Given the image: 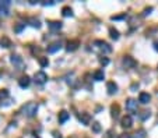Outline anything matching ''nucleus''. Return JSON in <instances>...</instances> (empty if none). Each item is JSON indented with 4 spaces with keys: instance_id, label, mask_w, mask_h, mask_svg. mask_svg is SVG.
Listing matches in <instances>:
<instances>
[{
    "instance_id": "f257e3e1",
    "label": "nucleus",
    "mask_w": 158,
    "mask_h": 138,
    "mask_svg": "<svg viewBox=\"0 0 158 138\" xmlns=\"http://www.w3.org/2000/svg\"><path fill=\"white\" fill-rule=\"evenodd\" d=\"M21 112H23L27 117H34V116L36 115V112H38V103L28 102L27 105L23 106V110H21Z\"/></svg>"
},
{
    "instance_id": "f03ea898",
    "label": "nucleus",
    "mask_w": 158,
    "mask_h": 138,
    "mask_svg": "<svg viewBox=\"0 0 158 138\" xmlns=\"http://www.w3.org/2000/svg\"><path fill=\"white\" fill-rule=\"evenodd\" d=\"M94 46L98 48V49L101 50V52H104V53H111L112 52V48H111L106 42H104V41H99V39L94 41Z\"/></svg>"
},
{
    "instance_id": "7ed1b4c3",
    "label": "nucleus",
    "mask_w": 158,
    "mask_h": 138,
    "mask_svg": "<svg viewBox=\"0 0 158 138\" xmlns=\"http://www.w3.org/2000/svg\"><path fill=\"white\" fill-rule=\"evenodd\" d=\"M34 81H35L36 84H39V85H42V84H45V82L48 81V74H46L45 71H36L35 74H34Z\"/></svg>"
},
{
    "instance_id": "20e7f679",
    "label": "nucleus",
    "mask_w": 158,
    "mask_h": 138,
    "mask_svg": "<svg viewBox=\"0 0 158 138\" xmlns=\"http://www.w3.org/2000/svg\"><path fill=\"white\" fill-rule=\"evenodd\" d=\"M10 60H11V63H13V64L18 70H23L24 69V60H23V57H21L20 55H11Z\"/></svg>"
},
{
    "instance_id": "39448f33",
    "label": "nucleus",
    "mask_w": 158,
    "mask_h": 138,
    "mask_svg": "<svg viewBox=\"0 0 158 138\" xmlns=\"http://www.w3.org/2000/svg\"><path fill=\"white\" fill-rule=\"evenodd\" d=\"M122 63H123V66H125L126 69H134V67L137 66V62H136L132 56H125L123 60H122Z\"/></svg>"
},
{
    "instance_id": "423d86ee",
    "label": "nucleus",
    "mask_w": 158,
    "mask_h": 138,
    "mask_svg": "<svg viewBox=\"0 0 158 138\" xmlns=\"http://www.w3.org/2000/svg\"><path fill=\"white\" fill-rule=\"evenodd\" d=\"M9 6H10V2H9V0L0 2V17L9 16Z\"/></svg>"
},
{
    "instance_id": "0eeeda50",
    "label": "nucleus",
    "mask_w": 158,
    "mask_h": 138,
    "mask_svg": "<svg viewBox=\"0 0 158 138\" xmlns=\"http://www.w3.org/2000/svg\"><path fill=\"white\" fill-rule=\"evenodd\" d=\"M120 126H122V128H130L133 126V119H132V116H123L122 117V120H120Z\"/></svg>"
},
{
    "instance_id": "6e6552de",
    "label": "nucleus",
    "mask_w": 158,
    "mask_h": 138,
    "mask_svg": "<svg viewBox=\"0 0 158 138\" xmlns=\"http://www.w3.org/2000/svg\"><path fill=\"white\" fill-rule=\"evenodd\" d=\"M79 46H80V41L79 39L69 41V42H67V46H66V50L67 52H74V50L79 49Z\"/></svg>"
},
{
    "instance_id": "1a4fd4ad",
    "label": "nucleus",
    "mask_w": 158,
    "mask_h": 138,
    "mask_svg": "<svg viewBox=\"0 0 158 138\" xmlns=\"http://www.w3.org/2000/svg\"><path fill=\"white\" fill-rule=\"evenodd\" d=\"M30 84H31V78L28 76H24V77H21V78L18 80V85H20V88H23V89L28 88Z\"/></svg>"
},
{
    "instance_id": "9d476101",
    "label": "nucleus",
    "mask_w": 158,
    "mask_h": 138,
    "mask_svg": "<svg viewBox=\"0 0 158 138\" xmlns=\"http://www.w3.org/2000/svg\"><path fill=\"white\" fill-rule=\"evenodd\" d=\"M79 120L81 124L88 126L90 123H91V115H90V113H81V115L79 116Z\"/></svg>"
},
{
    "instance_id": "9b49d317",
    "label": "nucleus",
    "mask_w": 158,
    "mask_h": 138,
    "mask_svg": "<svg viewBox=\"0 0 158 138\" xmlns=\"http://www.w3.org/2000/svg\"><path fill=\"white\" fill-rule=\"evenodd\" d=\"M0 46H2V48H6V49H9V48H11V46H13V42H11L10 41V38H9V36H2V38H0Z\"/></svg>"
},
{
    "instance_id": "f8f14e48",
    "label": "nucleus",
    "mask_w": 158,
    "mask_h": 138,
    "mask_svg": "<svg viewBox=\"0 0 158 138\" xmlns=\"http://www.w3.org/2000/svg\"><path fill=\"white\" fill-rule=\"evenodd\" d=\"M126 109L127 110H130V112H134V110H137V101H134V99H127L126 101Z\"/></svg>"
},
{
    "instance_id": "ddd939ff",
    "label": "nucleus",
    "mask_w": 158,
    "mask_h": 138,
    "mask_svg": "<svg viewBox=\"0 0 158 138\" xmlns=\"http://www.w3.org/2000/svg\"><path fill=\"white\" fill-rule=\"evenodd\" d=\"M106 91H108L109 95H115L116 92H118V85H116L113 81H109L106 84Z\"/></svg>"
},
{
    "instance_id": "4468645a",
    "label": "nucleus",
    "mask_w": 158,
    "mask_h": 138,
    "mask_svg": "<svg viewBox=\"0 0 158 138\" xmlns=\"http://www.w3.org/2000/svg\"><path fill=\"white\" fill-rule=\"evenodd\" d=\"M48 28L50 31H59L62 28V21H48Z\"/></svg>"
},
{
    "instance_id": "2eb2a0df",
    "label": "nucleus",
    "mask_w": 158,
    "mask_h": 138,
    "mask_svg": "<svg viewBox=\"0 0 158 138\" xmlns=\"http://www.w3.org/2000/svg\"><path fill=\"white\" fill-rule=\"evenodd\" d=\"M150 99H151V95L148 94V92H140V95H138V102L140 103H148L150 102Z\"/></svg>"
},
{
    "instance_id": "dca6fc26",
    "label": "nucleus",
    "mask_w": 158,
    "mask_h": 138,
    "mask_svg": "<svg viewBox=\"0 0 158 138\" xmlns=\"http://www.w3.org/2000/svg\"><path fill=\"white\" fill-rule=\"evenodd\" d=\"M69 117H70V113L67 112V110H62V112L59 113V123L60 124H64V123L67 122V120H69Z\"/></svg>"
},
{
    "instance_id": "f3484780",
    "label": "nucleus",
    "mask_w": 158,
    "mask_h": 138,
    "mask_svg": "<svg viewBox=\"0 0 158 138\" xmlns=\"http://www.w3.org/2000/svg\"><path fill=\"white\" fill-rule=\"evenodd\" d=\"M60 49H62V42H55L48 46V52L49 53H56L57 50H60Z\"/></svg>"
},
{
    "instance_id": "a211bd4d",
    "label": "nucleus",
    "mask_w": 158,
    "mask_h": 138,
    "mask_svg": "<svg viewBox=\"0 0 158 138\" xmlns=\"http://www.w3.org/2000/svg\"><path fill=\"white\" fill-rule=\"evenodd\" d=\"M92 77H94L95 81H104V78H105V73H104V70H102V69H99V70H97V71L92 74Z\"/></svg>"
},
{
    "instance_id": "6ab92c4d",
    "label": "nucleus",
    "mask_w": 158,
    "mask_h": 138,
    "mask_svg": "<svg viewBox=\"0 0 158 138\" xmlns=\"http://www.w3.org/2000/svg\"><path fill=\"white\" fill-rule=\"evenodd\" d=\"M119 112H120V108H119L118 103H113L111 106V115H112L113 119H118L119 117Z\"/></svg>"
},
{
    "instance_id": "aec40b11",
    "label": "nucleus",
    "mask_w": 158,
    "mask_h": 138,
    "mask_svg": "<svg viewBox=\"0 0 158 138\" xmlns=\"http://www.w3.org/2000/svg\"><path fill=\"white\" fill-rule=\"evenodd\" d=\"M62 16L63 17H73V10L69 6H64L62 9Z\"/></svg>"
},
{
    "instance_id": "412c9836",
    "label": "nucleus",
    "mask_w": 158,
    "mask_h": 138,
    "mask_svg": "<svg viewBox=\"0 0 158 138\" xmlns=\"http://www.w3.org/2000/svg\"><path fill=\"white\" fill-rule=\"evenodd\" d=\"M28 24H30L31 27H34V28H36V30L41 28V23H39V20H36V18H30V20H28Z\"/></svg>"
},
{
    "instance_id": "4be33fe9",
    "label": "nucleus",
    "mask_w": 158,
    "mask_h": 138,
    "mask_svg": "<svg viewBox=\"0 0 158 138\" xmlns=\"http://www.w3.org/2000/svg\"><path fill=\"white\" fill-rule=\"evenodd\" d=\"M109 35H111V38L112 39H115V41H118L119 39V31L118 30H115V28H109Z\"/></svg>"
},
{
    "instance_id": "5701e85b",
    "label": "nucleus",
    "mask_w": 158,
    "mask_h": 138,
    "mask_svg": "<svg viewBox=\"0 0 158 138\" xmlns=\"http://www.w3.org/2000/svg\"><path fill=\"white\" fill-rule=\"evenodd\" d=\"M38 63H39V66L42 67V69L49 66V60H48V57H38Z\"/></svg>"
},
{
    "instance_id": "b1692460",
    "label": "nucleus",
    "mask_w": 158,
    "mask_h": 138,
    "mask_svg": "<svg viewBox=\"0 0 158 138\" xmlns=\"http://www.w3.org/2000/svg\"><path fill=\"white\" fill-rule=\"evenodd\" d=\"M132 138H145V130H143V128H140V130H137V131L133 134Z\"/></svg>"
},
{
    "instance_id": "393cba45",
    "label": "nucleus",
    "mask_w": 158,
    "mask_h": 138,
    "mask_svg": "<svg viewBox=\"0 0 158 138\" xmlns=\"http://www.w3.org/2000/svg\"><path fill=\"white\" fill-rule=\"evenodd\" d=\"M92 133H97V134H98V133H101V124H99L98 122H94L92 123Z\"/></svg>"
},
{
    "instance_id": "a878e982",
    "label": "nucleus",
    "mask_w": 158,
    "mask_h": 138,
    "mask_svg": "<svg viewBox=\"0 0 158 138\" xmlns=\"http://www.w3.org/2000/svg\"><path fill=\"white\" fill-rule=\"evenodd\" d=\"M148 117H150V112H148V110H144V112L138 113V119H140V120H143V122H144V120H147Z\"/></svg>"
},
{
    "instance_id": "bb28decb",
    "label": "nucleus",
    "mask_w": 158,
    "mask_h": 138,
    "mask_svg": "<svg viewBox=\"0 0 158 138\" xmlns=\"http://www.w3.org/2000/svg\"><path fill=\"white\" fill-rule=\"evenodd\" d=\"M24 27H25V24H23V23H20V24H17L16 27H14V32H17V34H20L21 31L24 30Z\"/></svg>"
},
{
    "instance_id": "cd10ccee",
    "label": "nucleus",
    "mask_w": 158,
    "mask_h": 138,
    "mask_svg": "<svg viewBox=\"0 0 158 138\" xmlns=\"http://www.w3.org/2000/svg\"><path fill=\"white\" fill-rule=\"evenodd\" d=\"M9 98V91L7 89H0V101Z\"/></svg>"
},
{
    "instance_id": "c85d7f7f",
    "label": "nucleus",
    "mask_w": 158,
    "mask_h": 138,
    "mask_svg": "<svg viewBox=\"0 0 158 138\" xmlns=\"http://www.w3.org/2000/svg\"><path fill=\"white\" fill-rule=\"evenodd\" d=\"M99 63L102 66H106V64H109V59L108 57H99Z\"/></svg>"
},
{
    "instance_id": "c756f323",
    "label": "nucleus",
    "mask_w": 158,
    "mask_h": 138,
    "mask_svg": "<svg viewBox=\"0 0 158 138\" xmlns=\"http://www.w3.org/2000/svg\"><path fill=\"white\" fill-rule=\"evenodd\" d=\"M52 134L55 138H62V134H60L59 131H56V130H52Z\"/></svg>"
},
{
    "instance_id": "7c9ffc66",
    "label": "nucleus",
    "mask_w": 158,
    "mask_h": 138,
    "mask_svg": "<svg viewBox=\"0 0 158 138\" xmlns=\"http://www.w3.org/2000/svg\"><path fill=\"white\" fill-rule=\"evenodd\" d=\"M151 11H152V7H148V9H145V10H144V13H143V16H148V14H150V13H151Z\"/></svg>"
},
{
    "instance_id": "2f4dec72",
    "label": "nucleus",
    "mask_w": 158,
    "mask_h": 138,
    "mask_svg": "<svg viewBox=\"0 0 158 138\" xmlns=\"http://www.w3.org/2000/svg\"><path fill=\"white\" fill-rule=\"evenodd\" d=\"M126 14H122V16H113L112 17V20H122V18H125Z\"/></svg>"
},
{
    "instance_id": "473e14b6",
    "label": "nucleus",
    "mask_w": 158,
    "mask_h": 138,
    "mask_svg": "<svg viewBox=\"0 0 158 138\" xmlns=\"http://www.w3.org/2000/svg\"><path fill=\"white\" fill-rule=\"evenodd\" d=\"M52 4H55V2H43L42 6H52Z\"/></svg>"
},
{
    "instance_id": "72a5a7b5",
    "label": "nucleus",
    "mask_w": 158,
    "mask_h": 138,
    "mask_svg": "<svg viewBox=\"0 0 158 138\" xmlns=\"http://www.w3.org/2000/svg\"><path fill=\"white\" fill-rule=\"evenodd\" d=\"M130 89H132V91H136V89H138V84H133V85L130 87Z\"/></svg>"
},
{
    "instance_id": "f704fd0d",
    "label": "nucleus",
    "mask_w": 158,
    "mask_h": 138,
    "mask_svg": "<svg viewBox=\"0 0 158 138\" xmlns=\"http://www.w3.org/2000/svg\"><path fill=\"white\" fill-rule=\"evenodd\" d=\"M112 133H113L112 130H109V131L106 133V137H105V138H113V137H111V135H112Z\"/></svg>"
},
{
    "instance_id": "c9c22d12",
    "label": "nucleus",
    "mask_w": 158,
    "mask_h": 138,
    "mask_svg": "<svg viewBox=\"0 0 158 138\" xmlns=\"http://www.w3.org/2000/svg\"><path fill=\"white\" fill-rule=\"evenodd\" d=\"M118 138H130V137H127V134H120Z\"/></svg>"
},
{
    "instance_id": "e433bc0d",
    "label": "nucleus",
    "mask_w": 158,
    "mask_h": 138,
    "mask_svg": "<svg viewBox=\"0 0 158 138\" xmlns=\"http://www.w3.org/2000/svg\"><path fill=\"white\" fill-rule=\"evenodd\" d=\"M154 48H155V50L158 52V42H154Z\"/></svg>"
},
{
    "instance_id": "4c0bfd02",
    "label": "nucleus",
    "mask_w": 158,
    "mask_h": 138,
    "mask_svg": "<svg viewBox=\"0 0 158 138\" xmlns=\"http://www.w3.org/2000/svg\"><path fill=\"white\" fill-rule=\"evenodd\" d=\"M34 138H39V137H34Z\"/></svg>"
}]
</instances>
